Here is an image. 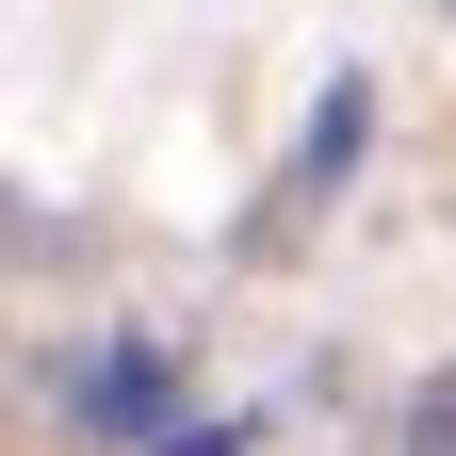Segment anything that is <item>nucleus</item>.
<instances>
[{
    "mask_svg": "<svg viewBox=\"0 0 456 456\" xmlns=\"http://www.w3.org/2000/svg\"><path fill=\"white\" fill-rule=\"evenodd\" d=\"M424 456H456V375H440V391H424Z\"/></svg>",
    "mask_w": 456,
    "mask_h": 456,
    "instance_id": "1",
    "label": "nucleus"
}]
</instances>
